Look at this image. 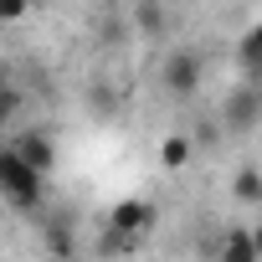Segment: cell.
<instances>
[{
  "instance_id": "obj_5",
  "label": "cell",
  "mask_w": 262,
  "mask_h": 262,
  "mask_svg": "<svg viewBox=\"0 0 262 262\" xmlns=\"http://www.w3.org/2000/svg\"><path fill=\"white\" fill-rule=\"evenodd\" d=\"M149 221H155V206L149 201H118L113 211H108V226H118V231H149Z\"/></svg>"
},
{
  "instance_id": "obj_1",
  "label": "cell",
  "mask_w": 262,
  "mask_h": 262,
  "mask_svg": "<svg viewBox=\"0 0 262 262\" xmlns=\"http://www.w3.org/2000/svg\"><path fill=\"white\" fill-rule=\"evenodd\" d=\"M0 195H6L16 211H26V216L41 211V195H47V175H41L16 144L0 155Z\"/></svg>"
},
{
  "instance_id": "obj_4",
  "label": "cell",
  "mask_w": 262,
  "mask_h": 262,
  "mask_svg": "<svg viewBox=\"0 0 262 262\" xmlns=\"http://www.w3.org/2000/svg\"><path fill=\"white\" fill-rule=\"evenodd\" d=\"M11 144H16V149H21L41 175H52V170H57V144H52V134H41V128H26V134H16Z\"/></svg>"
},
{
  "instance_id": "obj_12",
  "label": "cell",
  "mask_w": 262,
  "mask_h": 262,
  "mask_svg": "<svg viewBox=\"0 0 262 262\" xmlns=\"http://www.w3.org/2000/svg\"><path fill=\"white\" fill-rule=\"evenodd\" d=\"M134 247H139V236L134 231H118V226H108L98 236V257H118V252H134Z\"/></svg>"
},
{
  "instance_id": "obj_2",
  "label": "cell",
  "mask_w": 262,
  "mask_h": 262,
  "mask_svg": "<svg viewBox=\"0 0 262 262\" xmlns=\"http://www.w3.org/2000/svg\"><path fill=\"white\" fill-rule=\"evenodd\" d=\"M221 123H226V134H231V139H247L252 128L262 123V88L247 82V88L226 93V103H221Z\"/></svg>"
},
{
  "instance_id": "obj_15",
  "label": "cell",
  "mask_w": 262,
  "mask_h": 262,
  "mask_svg": "<svg viewBox=\"0 0 262 262\" xmlns=\"http://www.w3.org/2000/svg\"><path fill=\"white\" fill-rule=\"evenodd\" d=\"M257 247H262V221H257Z\"/></svg>"
},
{
  "instance_id": "obj_6",
  "label": "cell",
  "mask_w": 262,
  "mask_h": 262,
  "mask_svg": "<svg viewBox=\"0 0 262 262\" xmlns=\"http://www.w3.org/2000/svg\"><path fill=\"white\" fill-rule=\"evenodd\" d=\"M231 201L236 206H262V170L257 165H242L231 175Z\"/></svg>"
},
{
  "instance_id": "obj_13",
  "label": "cell",
  "mask_w": 262,
  "mask_h": 262,
  "mask_svg": "<svg viewBox=\"0 0 262 262\" xmlns=\"http://www.w3.org/2000/svg\"><path fill=\"white\" fill-rule=\"evenodd\" d=\"M221 134H226V123H221V118H201V123L190 128V139H195L201 149H221V144H226Z\"/></svg>"
},
{
  "instance_id": "obj_11",
  "label": "cell",
  "mask_w": 262,
  "mask_h": 262,
  "mask_svg": "<svg viewBox=\"0 0 262 262\" xmlns=\"http://www.w3.org/2000/svg\"><path fill=\"white\" fill-rule=\"evenodd\" d=\"M190 149H195L190 134H170V139L160 144V165H165V170H180V165L190 160Z\"/></svg>"
},
{
  "instance_id": "obj_14",
  "label": "cell",
  "mask_w": 262,
  "mask_h": 262,
  "mask_svg": "<svg viewBox=\"0 0 262 262\" xmlns=\"http://www.w3.org/2000/svg\"><path fill=\"white\" fill-rule=\"evenodd\" d=\"M31 11V0H0V21H21Z\"/></svg>"
},
{
  "instance_id": "obj_7",
  "label": "cell",
  "mask_w": 262,
  "mask_h": 262,
  "mask_svg": "<svg viewBox=\"0 0 262 262\" xmlns=\"http://www.w3.org/2000/svg\"><path fill=\"white\" fill-rule=\"evenodd\" d=\"M262 247H257V231H226L221 242V262H257Z\"/></svg>"
},
{
  "instance_id": "obj_3",
  "label": "cell",
  "mask_w": 262,
  "mask_h": 262,
  "mask_svg": "<svg viewBox=\"0 0 262 262\" xmlns=\"http://www.w3.org/2000/svg\"><path fill=\"white\" fill-rule=\"evenodd\" d=\"M160 88H165L170 98H195V88H201V57H195L190 47L165 52V62H160Z\"/></svg>"
},
{
  "instance_id": "obj_9",
  "label": "cell",
  "mask_w": 262,
  "mask_h": 262,
  "mask_svg": "<svg viewBox=\"0 0 262 262\" xmlns=\"http://www.w3.org/2000/svg\"><path fill=\"white\" fill-rule=\"evenodd\" d=\"M236 62H242V72H247V77H257V72H262V21L236 41Z\"/></svg>"
},
{
  "instance_id": "obj_10",
  "label": "cell",
  "mask_w": 262,
  "mask_h": 262,
  "mask_svg": "<svg viewBox=\"0 0 262 262\" xmlns=\"http://www.w3.org/2000/svg\"><path fill=\"white\" fill-rule=\"evenodd\" d=\"M41 252H47V257H72V252H77L62 221H41Z\"/></svg>"
},
{
  "instance_id": "obj_8",
  "label": "cell",
  "mask_w": 262,
  "mask_h": 262,
  "mask_svg": "<svg viewBox=\"0 0 262 262\" xmlns=\"http://www.w3.org/2000/svg\"><path fill=\"white\" fill-rule=\"evenodd\" d=\"M134 26H139L149 41H160L165 26H170V21H165V6H160V0H139V6H134Z\"/></svg>"
}]
</instances>
